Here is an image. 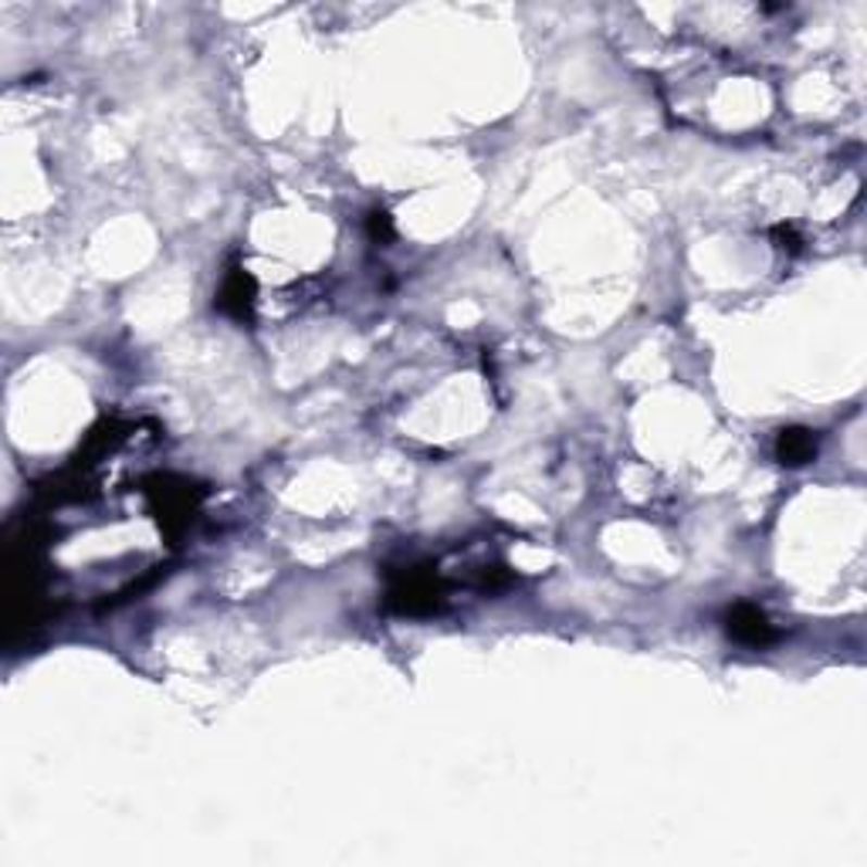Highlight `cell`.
Instances as JSON below:
<instances>
[{"label":"cell","mask_w":867,"mask_h":867,"mask_svg":"<svg viewBox=\"0 0 867 867\" xmlns=\"http://www.w3.org/2000/svg\"><path fill=\"white\" fill-rule=\"evenodd\" d=\"M369 238H373V241H380V244L393 241V221H390L387 211H373V214H369Z\"/></svg>","instance_id":"5"},{"label":"cell","mask_w":867,"mask_h":867,"mask_svg":"<svg viewBox=\"0 0 867 867\" xmlns=\"http://www.w3.org/2000/svg\"><path fill=\"white\" fill-rule=\"evenodd\" d=\"M772 241H776V248H779V251H790V254L803 251V238L796 235V227H790V224H779V227H772Z\"/></svg>","instance_id":"6"},{"label":"cell","mask_w":867,"mask_h":867,"mask_svg":"<svg viewBox=\"0 0 867 867\" xmlns=\"http://www.w3.org/2000/svg\"><path fill=\"white\" fill-rule=\"evenodd\" d=\"M726 627H729V638L745 644V648H763L776 638L769 617L753 603H736L726 617Z\"/></svg>","instance_id":"2"},{"label":"cell","mask_w":867,"mask_h":867,"mask_svg":"<svg viewBox=\"0 0 867 867\" xmlns=\"http://www.w3.org/2000/svg\"><path fill=\"white\" fill-rule=\"evenodd\" d=\"M390 603L403 614H430L438 606V580L430 573H403L390 590Z\"/></svg>","instance_id":"1"},{"label":"cell","mask_w":867,"mask_h":867,"mask_svg":"<svg viewBox=\"0 0 867 867\" xmlns=\"http://www.w3.org/2000/svg\"><path fill=\"white\" fill-rule=\"evenodd\" d=\"M817 454V434L806 430V427H787L779 430L776 438V461L787 468H803L811 465Z\"/></svg>","instance_id":"4"},{"label":"cell","mask_w":867,"mask_h":867,"mask_svg":"<svg viewBox=\"0 0 867 867\" xmlns=\"http://www.w3.org/2000/svg\"><path fill=\"white\" fill-rule=\"evenodd\" d=\"M217 309L224 315L238 323H248L251 312H254V278L244 272V268H230L224 285H221V296H217Z\"/></svg>","instance_id":"3"}]
</instances>
